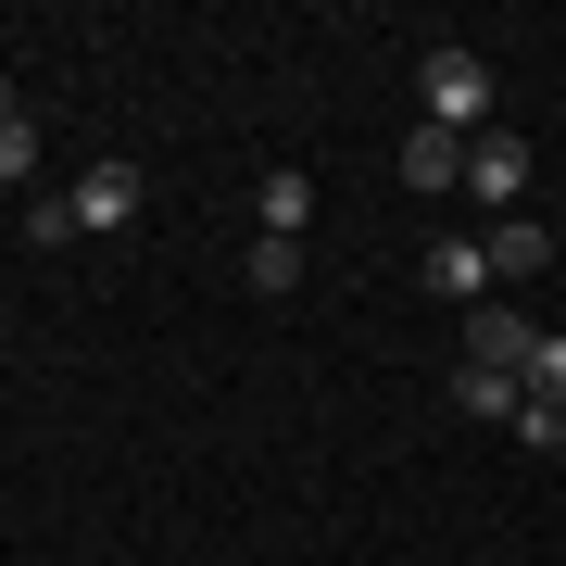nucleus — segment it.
Listing matches in <instances>:
<instances>
[{"instance_id":"3","label":"nucleus","mask_w":566,"mask_h":566,"mask_svg":"<svg viewBox=\"0 0 566 566\" xmlns=\"http://www.w3.org/2000/svg\"><path fill=\"white\" fill-rule=\"evenodd\" d=\"M63 202H76V227H88V240H114V227H139V164H88Z\"/></svg>"},{"instance_id":"2","label":"nucleus","mask_w":566,"mask_h":566,"mask_svg":"<svg viewBox=\"0 0 566 566\" xmlns=\"http://www.w3.org/2000/svg\"><path fill=\"white\" fill-rule=\"evenodd\" d=\"M465 189H479L491 214H516V202H528V139H504V126H479V139H465Z\"/></svg>"},{"instance_id":"12","label":"nucleus","mask_w":566,"mask_h":566,"mask_svg":"<svg viewBox=\"0 0 566 566\" xmlns=\"http://www.w3.org/2000/svg\"><path fill=\"white\" fill-rule=\"evenodd\" d=\"M303 277V240H252V290H290Z\"/></svg>"},{"instance_id":"8","label":"nucleus","mask_w":566,"mask_h":566,"mask_svg":"<svg viewBox=\"0 0 566 566\" xmlns=\"http://www.w3.org/2000/svg\"><path fill=\"white\" fill-rule=\"evenodd\" d=\"M542 264H554V227H528V214L491 227V277H542Z\"/></svg>"},{"instance_id":"4","label":"nucleus","mask_w":566,"mask_h":566,"mask_svg":"<svg viewBox=\"0 0 566 566\" xmlns=\"http://www.w3.org/2000/svg\"><path fill=\"white\" fill-rule=\"evenodd\" d=\"M416 277L441 290V303H465V315H479V303H491V240H428V264H416Z\"/></svg>"},{"instance_id":"13","label":"nucleus","mask_w":566,"mask_h":566,"mask_svg":"<svg viewBox=\"0 0 566 566\" xmlns=\"http://www.w3.org/2000/svg\"><path fill=\"white\" fill-rule=\"evenodd\" d=\"M0 114H13V88H0Z\"/></svg>"},{"instance_id":"7","label":"nucleus","mask_w":566,"mask_h":566,"mask_svg":"<svg viewBox=\"0 0 566 566\" xmlns=\"http://www.w3.org/2000/svg\"><path fill=\"white\" fill-rule=\"evenodd\" d=\"M465 177V139H453V126H416V139H403V189H453Z\"/></svg>"},{"instance_id":"9","label":"nucleus","mask_w":566,"mask_h":566,"mask_svg":"<svg viewBox=\"0 0 566 566\" xmlns=\"http://www.w3.org/2000/svg\"><path fill=\"white\" fill-rule=\"evenodd\" d=\"M516 390H528V403H554V416H566V327H542V340H528Z\"/></svg>"},{"instance_id":"11","label":"nucleus","mask_w":566,"mask_h":566,"mask_svg":"<svg viewBox=\"0 0 566 566\" xmlns=\"http://www.w3.org/2000/svg\"><path fill=\"white\" fill-rule=\"evenodd\" d=\"M25 177H39V126L0 114V189H25Z\"/></svg>"},{"instance_id":"1","label":"nucleus","mask_w":566,"mask_h":566,"mask_svg":"<svg viewBox=\"0 0 566 566\" xmlns=\"http://www.w3.org/2000/svg\"><path fill=\"white\" fill-rule=\"evenodd\" d=\"M416 102H428V126L479 139V126H491V63H479V51H428V63H416Z\"/></svg>"},{"instance_id":"6","label":"nucleus","mask_w":566,"mask_h":566,"mask_svg":"<svg viewBox=\"0 0 566 566\" xmlns=\"http://www.w3.org/2000/svg\"><path fill=\"white\" fill-rule=\"evenodd\" d=\"M264 240H303V227H315V177H303V164H264Z\"/></svg>"},{"instance_id":"5","label":"nucleus","mask_w":566,"mask_h":566,"mask_svg":"<svg viewBox=\"0 0 566 566\" xmlns=\"http://www.w3.org/2000/svg\"><path fill=\"white\" fill-rule=\"evenodd\" d=\"M528 340H542V327H528L516 303H479V315H465V365H504V378H516Z\"/></svg>"},{"instance_id":"10","label":"nucleus","mask_w":566,"mask_h":566,"mask_svg":"<svg viewBox=\"0 0 566 566\" xmlns=\"http://www.w3.org/2000/svg\"><path fill=\"white\" fill-rule=\"evenodd\" d=\"M453 403H465V416H504V428H516V403H528V390L504 378V365H465V378H453Z\"/></svg>"}]
</instances>
